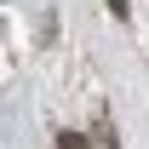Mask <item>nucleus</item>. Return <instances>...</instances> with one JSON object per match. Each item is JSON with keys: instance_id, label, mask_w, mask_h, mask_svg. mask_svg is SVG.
<instances>
[{"instance_id": "f257e3e1", "label": "nucleus", "mask_w": 149, "mask_h": 149, "mask_svg": "<svg viewBox=\"0 0 149 149\" xmlns=\"http://www.w3.org/2000/svg\"><path fill=\"white\" fill-rule=\"evenodd\" d=\"M57 149H86V143H80V138L69 132V138H57Z\"/></svg>"}]
</instances>
